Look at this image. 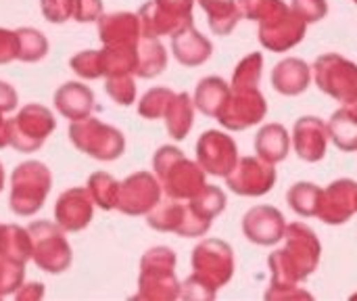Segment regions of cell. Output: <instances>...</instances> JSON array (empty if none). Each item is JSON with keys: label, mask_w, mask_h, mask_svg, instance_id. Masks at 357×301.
I'll list each match as a JSON object with an SVG mask.
<instances>
[]
</instances>
